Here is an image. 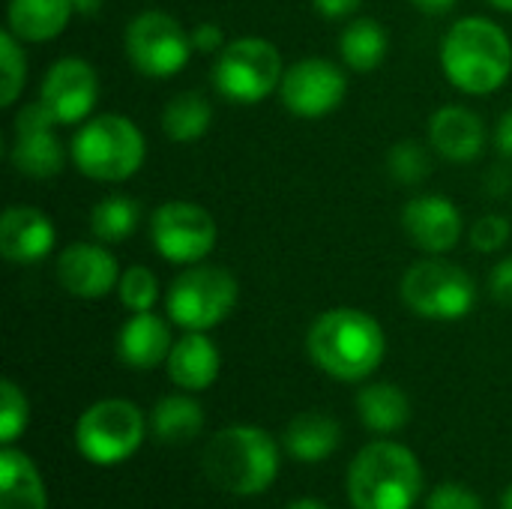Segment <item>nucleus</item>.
<instances>
[{
  "label": "nucleus",
  "instance_id": "obj_1",
  "mask_svg": "<svg viewBox=\"0 0 512 509\" xmlns=\"http://www.w3.org/2000/svg\"><path fill=\"white\" fill-rule=\"evenodd\" d=\"M306 351L330 378L363 381L384 363L387 336L369 312L336 306L312 321L306 333Z\"/></svg>",
  "mask_w": 512,
  "mask_h": 509
},
{
  "label": "nucleus",
  "instance_id": "obj_2",
  "mask_svg": "<svg viewBox=\"0 0 512 509\" xmlns=\"http://www.w3.org/2000/svg\"><path fill=\"white\" fill-rule=\"evenodd\" d=\"M441 69L447 81L468 96L501 90L512 72L510 33L483 15L459 18L441 39Z\"/></svg>",
  "mask_w": 512,
  "mask_h": 509
},
{
  "label": "nucleus",
  "instance_id": "obj_3",
  "mask_svg": "<svg viewBox=\"0 0 512 509\" xmlns=\"http://www.w3.org/2000/svg\"><path fill=\"white\" fill-rule=\"evenodd\" d=\"M207 480L240 498L261 495L279 474L276 441L255 426H228L210 438L201 456Z\"/></svg>",
  "mask_w": 512,
  "mask_h": 509
},
{
  "label": "nucleus",
  "instance_id": "obj_4",
  "mask_svg": "<svg viewBox=\"0 0 512 509\" xmlns=\"http://www.w3.org/2000/svg\"><path fill=\"white\" fill-rule=\"evenodd\" d=\"M420 495L423 468L396 441L363 447L348 468V501L354 509H411Z\"/></svg>",
  "mask_w": 512,
  "mask_h": 509
},
{
  "label": "nucleus",
  "instance_id": "obj_5",
  "mask_svg": "<svg viewBox=\"0 0 512 509\" xmlns=\"http://www.w3.org/2000/svg\"><path fill=\"white\" fill-rule=\"evenodd\" d=\"M69 156L87 180L123 183L141 171L147 141L138 123L126 114H93L78 123Z\"/></svg>",
  "mask_w": 512,
  "mask_h": 509
},
{
  "label": "nucleus",
  "instance_id": "obj_6",
  "mask_svg": "<svg viewBox=\"0 0 512 509\" xmlns=\"http://www.w3.org/2000/svg\"><path fill=\"white\" fill-rule=\"evenodd\" d=\"M237 300H240V285L234 273L201 261V264H189L171 282L165 297V312L171 324L192 333H207L234 312Z\"/></svg>",
  "mask_w": 512,
  "mask_h": 509
},
{
  "label": "nucleus",
  "instance_id": "obj_7",
  "mask_svg": "<svg viewBox=\"0 0 512 509\" xmlns=\"http://www.w3.org/2000/svg\"><path fill=\"white\" fill-rule=\"evenodd\" d=\"M285 63L279 48L261 36L231 39L213 63V87L234 105H258L270 93H279Z\"/></svg>",
  "mask_w": 512,
  "mask_h": 509
},
{
  "label": "nucleus",
  "instance_id": "obj_8",
  "mask_svg": "<svg viewBox=\"0 0 512 509\" xmlns=\"http://www.w3.org/2000/svg\"><path fill=\"white\" fill-rule=\"evenodd\" d=\"M402 303L426 321H459L477 303L474 279L444 255H429L411 264L399 282Z\"/></svg>",
  "mask_w": 512,
  "mask_h": 509
},
{
  "label": "nucleus",
  "instance_id": "obj_9",
  "mask_svg": "<svg viewBox=\"0 0 512 509\" xmlns=\"http://www.w3.org/2000/svg\"><path fill=\"white\" fill-rule=\"evenodd\" d=\"M144 441V414L126 399H102L75 423V447L93 465L126 462Z\"/></svg>",
  "mask_w": 512,
  "mask_h": 509
},
{
  "label": "nucleus",
  "instance_id": "obj_10",
  "mask_svg": "<svg viewBox=\"0 0 512 509\" xmlns=\"http://www.w3.org/2000/svg\"><path fill=\"white\" fill-rule=\"evenodd\" d=\"M126 57L135 72L147 78H171L186 69L192 57V33L168 12H138L126 24Z\"/></svg>",
  "mask_w": 512,
  "mask_h": 509
},
{
  "label": "nucleus",
  "instance_id": "obj_11",
  "mask_svg": "<svg viewBox=\"0 0 512 509\" xmlns=\"http://www.w3.org/2000/svg\"><path fill=\"white\" fill-rule=\"evenodd\" d=\"M150 240L156 252L171 264H201L219 240L210 210L192 201H165L150 216Z\"/></svg>",
  "mask_w": 512,
  "mask_h": 509
},
{
  "label": "nucleus",
  "instance_id": "obj_12",
  "mask_svg": "<svg viewBox=\"0 0 512 509\" xmlns=\"http://www.w3.org/2000/svg\"><path fill=\"white\" fill-rule=\"evenodd\" d=\"M54 114L36 99L15 111L12 120V168L30 180H51L66 168V147L57 138Z\"/></svg>",
  "mask_w": 512,
  "mask_h": 509
},
{
  "label": "nucleus",
  "instance_id": "obj_13",
  "mask_svg": "<svg viewBox=\"0 0 512 509\" xmlns=\"http://www.w3.org/2000/svg\"><path fill=\"white\" fill-rule=\"evenodd\" d=\"M348 93V78L345 72L324 57H303L291 63L282 75L279 84V99L282 105L303 120H318L327 117L342 105Z\"/></svg>",
  "mask_w": 512,
  "mask_h": 509
},
{
  "label": "nucleus",
  "instance_id": "obj_14",
  "mask_svg": "<svg viewBox=\"0 0 512 509\" xmlns=\"http://www.w3.org/2000/svg\"><path fill=\"white\" fill-rule=\"evenodd\" d=\"M99 99V75L84 57H60L48 66L39 84V102L60 126H75L93 117Z\"/></svg>",
  "mask_w": 512,
  "mask_h": 509
},
{
  "label": "nucleus",
  "instance_id": "obj_15",
  "mask_svg": "<svg viewBox=\"0 0 512 509\" xmlns=\"http://www.w3.org/2000/svg\"><path fill=\"white\" fill-rule=\"evenodd\" d=\"M57 282L78 300H102L120 285V264L105 243H72L57 255Z\"/></svg>",
  "mask_w": 512,
  "mask_h": 509
},
{
  "label": "nucleus",
  "instance_id": "obj_16",
  "mask_svg": "<svg viewBox=\"0 0 512 509\" xmlns=\"http://www.w3.org/2000/svg\"><path fill=\"white\" fill-rule=\"evenodd\" d=\"M402 228L426 255H447L462 237V210L444 195H414L402 207Z\"/></svg>",
  "mask_w": 512,
  "mask_h": 509
},
{
  "label": "nucleus",
  "instance_id": "obj_17",
  "mask_svg": "<svg viewBox=\"0 0 512 509\" xmlns=\"http://www.w3.org/2000/svg\"><path fill=\"white\" fill-rule=\"evenodd\" d=\"M57 231L39 207L15 204L0 216V255L9 264H36L54 249Z\"/></svg>",
  "mask_w": 512,
  "mask_h": 509
},
{
  "label": "nucleus",
  "instance_id": "obj_18",
  "mask_svg": "<svg viewBox=\"0 0 512 509\" xmlns=\"http://www.w3.org/2000/svg\"><path fill=\"white\" fill-rule=\"evenodd\" d=\"M429 147L447 162H474L486 147L483 117L465 105H444L429 120Z\"/></svg>",
  "mask_w": 512,
  "mask_h": 509
},
{
  "label": "nucleus",
  "instance_id": "obj_19",
  "mask_svg": "<svg viewBox=\"0 0 512 509\" xmlns=\"http://www.w3.org/2000/svg\"><path fill=\"white\" fill-rule=\"evenodd\" d=\"M171 348V327L156 312H132L117 333V357L129 369H156L159 363H168Z\"/></svg>",
  "mask_w": 512,
  "mask_h": 509
},
{
  "label": "nucleus",
  "instance_id": "obj_20",
  "mask_svg": "<svg viewBox=\"0 0 512 509\" xmlns=\"http://www.w3.org/2000/svg\"><path fill=\"white\" fill-rule=\"evenodd\" d=\"M219 366V348L207 333L186 330V336H180L168 354V378L186 393L207 390L219 378Z\"/></svg>",
  "mask_w": 512,
  "mask_h": 509
},
{
  "label": "nucleus",
  "instance_id": "obj_21",
  "mask_svg": "<svg viewBox=\"0 0 512 509\" xmlns=\"http://www.w3.org/2000/svg\"><path fill=\"white\" fill-rule=\"evenodd\" d=\"M75 12V0H9L6 30L21 42H51L57 39Z\"/></svg>",
  "mask_w": 512,
  "mask_h": 509
},
{
  "label": "nucleus",
  "instance_id": "obj_22",
  "mask_svg": "<svg viewBox=\"0 0 512 509\" xmlns=\"http://www.w3.org/2000/svg\"><path fill=\"white\" fill-rule=\"evenodd\" d=\"M0 509H48L45 483L36 465L12 444L0 453Z\"/></svg>",
  "mask_w": 512,
  "mask_h": 509
},
{
  "label": "nucleus",
  "instance_id": "obj_23",
  "mask_svg": "<svg viewBox=\"0 0 512 509\" xmlns=\"http://www.w3.org/2000/svg\"><path fill=\"white\" fill-rule=\"evenodd\" d=\"M342 441V429L339 423L324 414V411H303L297 414L288 429H285V450L300 459V462H321L327 456H333V450Z\"/></svg>",
  "mask_w": 512,
  "mask_h": 509
},
{
  "label": "nucleus",
  "instance_id": "obj_24",
  "mask_svg": "<svg viewBox=\"0 0 512 509\" xmlns=\"http://www.w3.org/2000/svg\"><path fill=\"white\" fill-rule=\"evenodd\" d=\"M150 429L153 435L168 444V447H183L189 441H195L204 429V408L183 393L174 396H162L150 414Z\"/></svg>",
  "mask_w": 512,
  "mask_h": 509
},
{
  "label": "nucleus",
  "instance_id": "obj_25",
  "mask_svg": "<svg viewBox=\"0 0 512 509\" xmlns=\"http://www.w3.org/2000/svg\"><path fill=\"white\" fill-rule=\"evenodd\" d=\"M357 414L366 423V429H372L378 435H393V432L405 429V423L411 420V402L396 384L378 381V384H366L360 390Z\"/></svg>",
  "mask_w": 512,
  "mask_h": 509
},
{
  "label": "nucleus",
  "instance_id": "obj_26",
  "mask_svg": "<svg viewBox=\"0 0 512 509\" xmlns=\"http://www.w3.org/2000/svg\"><path fill=\"white\" fill-rule=\"evenodd\" d=\"M210 123H213V105L201 90H183L174 99H168V105L162 108V132L177 144L204 138Z\"/></svg>",
  "mask_w": 512,
  "mask_h": 509
},
{
  "label": "nucleus",
  "instance_id": "obj_27",
  "mask_svg": "<svg viewBox=\"0 0 512 509\" xmlns=\"http://www.w3.org/2000/svg\"><path fill=\"white\" fill-rule=\"evenodd\" d=\"M387 30L375 18H354L339 36V54L354 72H372L387 57Z\"/></svg>",
  "mask_w": 512,
  "mask_h": 509
},
{
  "label": "nucleus",
  "instance_id": "obj_28",
  "mask_svg": "<svg viewBox=\"0 0 512 509\" xmlns=\"http://www.w3.org/2000/svg\"><path fill=\"white\" fill-rule=\"evenodd\" d=\"M141 207L129 195H105L90 210V231L99 243H120L135 234Z\"/></svg>",
  "mask_w": 512,
  "mask_h": 509
},
{
  "label": "nucleus",
  "instance_id": "obj_29",
  "mask_svg": "<svg viewBox=\"0 0 512 509\" xmlns=\"http://www.w3.org/2000/svg\"><path fill=\"white\" fill-rule=\"evenodd\" d=\"M24 42L12 33V30H3L0 33V66H3V87H0V105L3 108H12L24 90V81H27V57H24Z\"/></svg>",
  "mask_w": 512,
  "mask_h": 509
},
{
  "label": "nucleus",
  "instance_id": "obj_30",
  "mask_svg": "<svg viewBox=\"0 0 512 509\" xmlns=\"http://www.w3.org/2000/svg\"><path fill=\"white\" fill-rule=\"evenodd\" d=\"M117 297L129 312H153L156 300H159V279L150 267L144 264H132L120 273V285H117Z\"/></svg>",
  "mask_w": 512,
  "mask_h": 509
},
{
  "label": "nucleus",
  "instance_id": "obj_31",
  "mask_svg": "<svg viewBox=\"0 0 512 509\" xmlns=\"http://www.w3.org/2000/svg\"><path fill=\"white\" fill-rule=\"evenodd\" d=\"M390 177L402 186H417L429 177V150L420 141H399L387 153Z\"/></svg>",
  "mask_w": 512,
  "mask_h": 509
},
{
  "label": "nucleus",
  "instance_id": "obj_32",
  "mask_svg": "<svg viewBox=\"0 0 512 509\" xmlns=\"http://www.w3.org/2000/svg\"><path fill=\"white\" fill-rule=\"evenodd\" d=\"M27 420H30L27 396H24V390L15 381L6 378L0 384V441H3V447L15 444V438L24 435Z\"/></svg>",
  "mask_w": 512,
  "mask_h": 509
},
{
  "label": "nucleus",
  "instance_id": "obj_33",
  "mask_svg": "<svg viewBox=\"0 0 512 509\" xmlns=\"http://www.w3.org/2000/svg\"><path fill=\"white\" fill-rule=\"evenodd\" d=\"M510 234L512 228L507 216H501V213H486L483 219H477V222L471 225V246H474L477 252H498V249L507 246Z\"/></svg>",
  "mask_w": 512,
  "mask_h": 509
},
{
  "label": "nucleus",
  "instance_id": "obj_34",
  "mask_svg": "<svg viewBox=\"0 0 512 509\" xmlns=\"http://www.w3.org/2000/svg\"><path fill=\"white\" fill-rule=\"evenodd\" d=\"M426 509H483L477 492H471L468 486L462 483H444L438 486L429 501H426Z\"/></svg>",
  "mask_w": 512,
  "mask_h": 509
},
{
  "label": "nucleus",
  "instance_id": "obj_35",
  "mask_svg": "<svg viewBox=\"0 0 512 509\" xmlns=\"http://www.w3.org/2000/svg\"><path fill=\"white\" fill-rule=\"evenodd\" d=\"M192 45H195V51H201V54H219L228 42H225V36H222V27H219V24H213V21H201V24L192 30Z\"/></svg>",
  "mask_w": 512,
  "mask_h": 509
},
{
  "label": "nucleus",
  "instance_id": "obj_36",
  "mask_svg": "<svg viewBox=\"0 0 512 509\" xmlns=\"http://www.w3.org/2000/svg\"><path fill=\"white\" fill-rule=\"evenodd\" d=\"M489 291L498 303L512 306V255L495 264V270L489 276Z\"/></svg>",
  "mask_w": 512,
  "mask_h": 509
},
{
  "label": "nucleus",
  "instance_id": "obj_37",
  "mask_svg": "<svg viewBox=\"0 0 512 509\" xmlns=\"http://www.w3.org/2000/svg\"><path fill=\"white\" fill-rule=\"evenodd\" d=\"M363 0H312V6L324 15V18H348L360 9Z\"/></svg>",
  "mask_w": 512,
  "mask_h": 509
},
{
  "label": "nucleus",
  "instance_id": "obj_38",
  "mask_svg": "<svg viewBox=\"0 0 512 509\" xmlns=\"http://www.w3.org/2000/svg\"><path fill=\"white\" fill-rule=\"evenodd\" d=\"M495 147L512 159V111H507L501 120H498V126H495Z\"/></svg>",
  "mask_w": 512,
  "mask_h": 509
},
{
  "label": "nucleus",
  "instance_id": "obj_39",
  "mask_svg": "<svg viewBox=\"0 0 512 509\" xmlns=\"http://www.w3.org/2000/svg\"><path fill=\"white\" fill-rule=\"evenodd\" d=\"M420 12H426V15H447L450 9H453V3L456 0H411Z\"/></svg>",
  "mask_w": 512,
  "mask_h": 509
},
{
  "label": "nucleus",
  "instance_id": "obj_40",
  "mask_svg": "<svg viewBox=\"0 0 512 509\" xmlns=\"http://www.w3.org/2000/svg\"><path fill=\"white\" fill-rule=\"evenodd\" d=\"M99 6H102V0H75V12H81V15H93V12H99Z\"/></svg>",
  "mask_w": 512,
  "mask_h": 509
},
{
  "label": "nucleus",
  "instance_id": "obj_41",
  "mask_svg": "<svg viewBox=\"0 0 512 509\" xmlns=\"http://www.w3.org/2000/svg\"><path fill=\"white\" fill-rule=\"evenodd\" d=\"M285 509H330V507H324L321 501H312V498H303V501H294L291 507H285Z\"/></svg>",
  "mask_w": 512,
  "mask_h": 509
},
{
  "label": "nucleus",
  "instance_id": "obj_42",
  "mask_svg": "<svg viewBox=\"0 0 512 509\" xmlns=\"http://www.w3.org/2000/svg\"><path fill=\"white\" fill-rule=\"evenodd\" d=\"M489 3L501 12H512V0H489Z\"/></svg>",
  "mask_w": 512,
  "mask_h": 509
},
{
  "label": "nucleus",
  "instance_id": "obj_43",
  "mask_svg": "<svg viewBox=\"0 0 512 509\" xmlns=\"http://www.w3.org/2000/svg\"><path fill=\"white\" fill-rule=\"evenodd\" d=\"M501 509H512V486L504 492V498H501Z\"/></svg>",
  "mask_w": 512,
  "mask_h": 509
}]
</instances>
